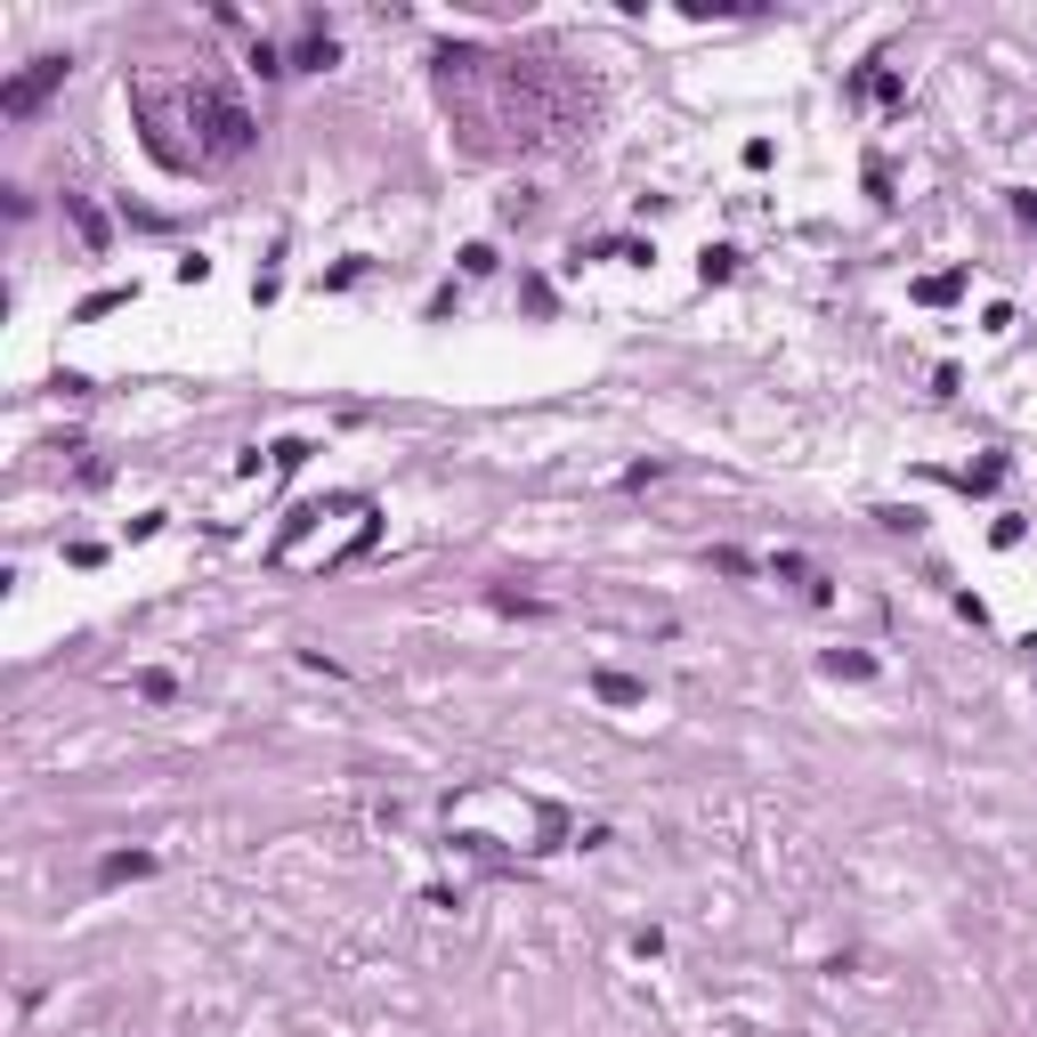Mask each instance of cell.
I'll return each instance as SVG.
<instances>
[{
    "label": "cell",
    "mask_w": 1037,
    "mask_h": 1037,
    "mask_svg": "<svg viewBox=\"0 0 1037 1037\" xmlns=\"http://www.w3.org/2000/svg\"><path fill=\"white\" fill-rule=\"evenodd\" d=\"M438 82H446V106H462L471 146H535L559 138L567 122V82L543 73L535 58H471V49H446L438 58Z\"/></svg>",
    "instance_id": "obj_1"
},
{
    "label": "cell",
    "mask_w": 1037,
    "mask_h": 1037,
    "mask_svg": "<svg viewBox=\"0 0 1037 1037\" xmlns=\"http://www.w3.org/2000/svg\"><path fill=\"white\" fill-rule=\"evenodd\" d=\"M58 82H65V58H41L33 73H24V82H9V90H0V114H33V106H41V97L58 90Z\"/></svg>",
    "instance_id": "obj_3"
},
{
    "label": "cell",
    "mask_w": 1037,
    "mask_h": 1037,
    "mask_svg": "<svg viewBox=\"0 0 1037 1037\" xmlns=\"http://www.w3.org/2000/svg\"><path fill=\"white\" fill-rule=\"evenodd\" d=\"M373 543V503L366 495H332V503H308L292 518V535L276 543V567H341Z\"/></svg>",
    "instance_id": "obj_2"
}]
</instances>
